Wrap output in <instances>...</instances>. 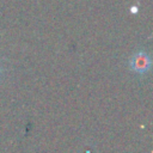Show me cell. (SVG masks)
I'll return each instance as SVG.
<instances>
[{"mask_svg":"<svg viewBox=\"0 0 153 153\" xmlns=\"http://www.w3.org/2000/svg\"><path fill=\"white\" fill-rule=\"evenodd\" d=\"M130 11H131L133 13H136V11H137V10H136V7H131V10H130Z\"/></svg>","mask_w":153,"mask_h":153,"instance_id":"cell-2","label":"cell"},{"mask_svg":"<svg viewBox=\"0 0 153 153\" xmlns=\"http://www.w3.org/2000/svg\"><path fill=\"white\" fill-rule=\"evenodd\" d=\"M131 67H133V69H135L137 72H145L149 67L148 56L143 53H140V54L135 55L134 59H133V62H131Z\"/></svg>","mask_w":153,"mask_h":153,"instance_id":"cell-1","label":"cell"}]
</instances>
